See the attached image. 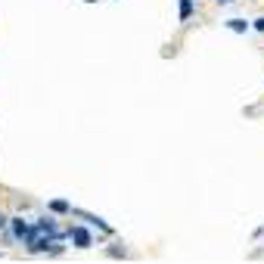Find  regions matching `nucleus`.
Segmentation results:
<instances>
[{"instance_id":"nucleus-5","label":"nucleus","mask_w":264,"mask_h":264,"mask_svg":"<svg viewBox=\"0 0 264 264\" xmlns=\"http://www.w3.org/2000/svg\"><path fill=\"white\" fill-rule=\"evenodd\" d=\"M227 28L236 31V34H242V31H249V22H245V19H227Z\"/></svg>"},{"instance_id":"nucleus-8","label":"nucleus","mask_w":264,"mask_h":264,"mask_svg":"<svg viewBox=\"0 0 264 264\" xmlns=\"http://www.w3.org/2000/svg\"><path fill=\"white\" fill-rule=\"evenodd\" d=\"M218 4H233V0H218Z\"/></svg>"},{"instance_id":"nucleus-3","label":"nucleus","mask_w":264,"mask_h":264,"mask_svg":"<svg viewBox=\"0 0 264 264\" xmlns=\"http://www.w3.org/2000/svg\"><path fill=\"white\" fill-rule=\"evenodd\" d=\"M50 211H56V215H72V205H68L65 199H50Z\"/></svg>"},{"instance_id":"nucleus-2","label":"nucleus","mask_w":264,"mask_h":264,"mask_svg":"<svg viewBox=\"0 0 264 264\" xmlns=\"http://www.w3.org/2000/svg\"><path fill=\"white\" fill-rule=\"evenodd\" d=\"M10 230H13V236H16V239H25L31 227H28L22 218H13V221H10Z\"/></svg>"},{"instance_id":"nucleus-7","label":"nucleus","mask_w":264,"mask_h":264,"mask_svg":"<svg viewBox=\"0 0 264 264\" xmlns=\"http://www.w3.org/2000/svg\"><path fill=\"white\" fill-rule=\"evenodd\" d=\"M4 224H7V218H4V215H0V227H4Z\"/></svg>"},{"instance_id":"nucleus-9","label":"nucleus","mask_w":264,"mask_h":264,"mask_svg":"<svg viewBox=\"0 0 264 264\" xmlns=\"http://www.w3.org/2000/svg\"><path fill=\"white\" fill-rule=\"evenodd\" d=\"M84 4H94V0H84Z\"/></svg>"},{"instance_id":"nucleus-6","label":"nucleus","mask_w":264,"mask_h":264,"mask_svg":"<svg viewBox=\"0 0 264 264\" xmlns=\"http://www.w3.org/2000/svg\"><path fill=\"white\" fill-rule=\"evenodd\" d=\"M255 31H261V34H264V16H261V19H255Z\"/></svg>"},{"instance_id":"nucleus-4","label":"nucleus","mask_w":264,"mask_h":264,"mask_svg":"<svg viewBox=\"0 0 264 264\" xmlns=\"http://www.w3.org/2000/svg\"><path fill=\"white\" fill-rule=\"evenodd\" d=\"M193 7H196V0H181V13H178V19H181V22H190Z\"/></svg>"},{"instance_id":"nucleus-1","label":"nucleus","mask_w":264,"mask_h":264,"mask_svg":"<svg viewBox=\"0 0 264 264\" xmlns=\"http://www.w3.org/2000/svg\"><path fill=\"white\" fill-rule=\"evenodd\" d=\"M68 239H72L78 249H91L94 245V236L84 230V227H72V230H68Z\"/></svg>"}]
</instances>
